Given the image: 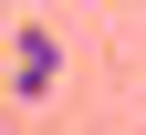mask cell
Masks as SVG:
<instances>
[{
  "mask_svg": "<svg viewBox=\"0 0 146 135\" xmlns=\"http://www.w3.org/2000/svg\"><path fill=\"white\" fill-rule=\"evenodd\" d=\"M52 83H63V42H52L42 21H21V31H11V94H21V104H42Z\"/></svg>",
  "mask_w": 146,
  "mask_h": 135,
  "instance_id": "cell-1",
  "label": "cell"
}]
</instances>
